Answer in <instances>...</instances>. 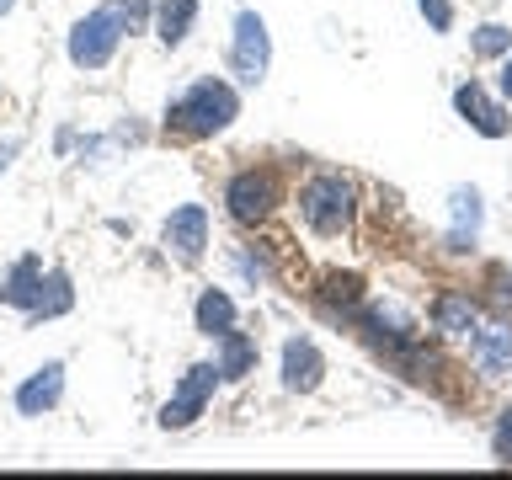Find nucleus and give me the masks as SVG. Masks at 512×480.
Instances as JSON below:
<instances>
[{"label":"nucleus","mask_w":512,"mask_h":480,"mask_svg":"<svg viewBox=\"0 0 512 480\" xmlns=\"http://www.w3.org/2000/svg\"><path fill=\"white\" fill-rule=\"evenodd\" d=\"M171 128L176 134H187V139H208V134H224L235 118H240V96L230 80H214V75H203V80H192V86L171 102Z\"/></svg>","instance_id":"f257e3e1"},{"label":"nucleus","mask_w":512,"mask_h":480,"mask_svg":"<svg viewBox=\"0 0 512 480\" xmlns=\"http://www.w3.org/2000/svg\"><path fill=\"white\" fill-rule=\"evenodd\" d=\"M299 214L315 235H347L352 230V214H358V198H352V182L347 176H315L310 187L299 192Z\"/></svg>","instance_id":"f03ea898"},{"label":"nucleus","mask_w":512,"mask_h":480,"mask_svg":"<svg viewBox=\"0 0 512 480\" xmlns=\"http://www.w3.org/2000/svg\"><path fill=\"white\" fill-rule=\"evenodd\" d=\"M123 32H128L123 6H96L91 16H80L75 32H70V64L75 70H102V64H112Z\"/></svg>","instance_id":"7ed1b4c3"},{"label":"nucleus","mask_w":512,"mask_h":480,"mask_svg":"<svg viewBox=\"0 0 512 480\" xmlns=\"http://www.w3.org/2000/svg\"><path fill=\"white\" fill-rule=\"evenodd\" d=\"M214 384H219V363H192L182 384H176V395L166 400V411H160V427L166 432H182L203 416V406L214 400Z\"/></svg>","instance_id":"20e7f679"},{"label":"nucleus","mask_w":512,"mask_h":480,"mask_svg":"<svg viewBox=\"0 0 512 480\" xmlns=\"http://www.w3.org/2000/svg\"><path fill=\"white\" fill-rule=\"evenodd\" d=\"M267 64H272L267 22H262L256 11H240V16H235V43H230V70L246 80V86H262V80H267Z\"/></svg>","instance_id":"39448f33"},{"label":"nucleus","mask_w":512,"mask_h":480,"mask_svg":"<svg viewBox=\"0 0 512 480\" xmlns=\"http://www.w3.org/2000/svg\"><path fill=\"white\" fill-rule=\"evenodd\" d=\"M224 203H230L235 224H262L272 214V203H278V176L272 171H240L230 182V192H224Z\"/></svg>","instance_id":"423d86ee"},{"label":"nucleus","mask_w":512,"mask_h":480,"mask_svg":"<svg viewBox=\"0 0 512 480\" xmlns=\"http://www.w3.org/2000/svg\"><path fill=\"white\" fill-rule=\"evenodd\" d=\"M208 246V208L203 203H182L176 214L166 219V251L176 256V262H198Z\"/></svg>","instance_id":"0eeeda50"},{"label":"nucleus","mask_w":512,"mask_h":480,"mask_svg":"<svg viewBox=\"0 0 512 480\" xmlns=\"http://www.w3.org/2000/svg\"><path fill=\"white\" fill-rule=\"evenodd\" d=\"M320 379H326L320 347L310 342V336H294V342L283 347V390L288 395H310V390H320Z\"/></svg>","instance_id":"6e6552de"},{"label":"nucleus","mask_w":512,"mask_h":480,"mask_svg":"<svg viewBox=\"0 0 512 480\" xmlns=\"http://www.w3.org/2000/svg\"><path fill=\"white\" fill-rule=\"evenodd\" d=\"M454 107L464 112V123H470L475 134H486V139H502L507 128H512V123H507V107H502V102H491L480 80H470V86H459V91H454Z\"/></svg>","instance_id":"1a4fd4ad"},{"label":"nucleus","mask_w":512,"mask_h":480,"mask_svg":"<svg viewBox=\"0 0 512 480\" xmlns=\"http://www.w3.org/2000/svg\"><path fill=\"white\" fill-rule=\"evenodd\" d=\"M59 395H64V363H43L38 374L16 390V411H22V416H43V411L59 406Z\"/></svg>","instance_id":"9d476101"},{"label":"nucleus","mask_w":512,"mask_h":480,"mask_svg":"<svg viewBox=\"0 0 512 480\" xmlns=\"http://www.w3.org/2000/svg\"><path fill=\"white\" fill-rule=\"evenodd\" d=\"M470 352H475L480 374H491V379L512 374V326H480Z\"/></svg>","instance_id":"9b49d317"},{"label":"nucleus","mask_w":512,"mask_h":480,"mask_svg":"<svg viewBox=\"0 0 512 480\" xmlns=\"http://www.w3.org/2000/svg\"><path fill=\"white\" fill-rule=\"evenodd\" d=\"M214 363H219V379H246L256 368V342L230 326L224 336H214Z\"/></svg>","instance_id":"f8f14e48"},{"label":"nucleus","mask_w":512,"mask_h":480,"mask_svg":"<svg viewBox=\"0 0 512 480\" xmlns=\"http://www.w3.org/2000/svg\"><path fill=\"white\" fill-rule=\"evenodd\" d=\"M38 294H43V262H38V256H22V262L11 267V278L0 283V299L32 315V304H38Z\"/></svg>","instance_id":"ddd939ff"},{"label":"nucleus","mask_w":512,"mask_h":480,"mask_svg":"<svg viewBox=\"0 0 512 480\" xmlns=\"http://www.w3.org/2000/svg\"><path fill=\"white\" fill-rule=\"evenodd\" d=\"M192 22H198V0H160L155 6V38L166 48H182Z\"/></svg>","instance_id":"4468645a"},{"label":"nucleus","mask_w":512,"mask_h":480,"mask_svg":"<svg viewBox=\"0 0 512 480\" xmlns=\"http://www.w3.org/2000/svg\"><path fill=\"white\" fill-rule=\"evenodd\" d=\"M192 320H198L203 336H224L235 326V299L224 294V288H203L198 294V310H192Z\"/></svg>","instance_id":"2eb2a0df"},{"label":"nucleus","mask_w":512,"mask_h":480,"mask_svg":"<svg viewBox=\"0 0 512 480\" xmlns=\"http://www.w3.org/2000/svg\"><path fill=\"white\" fill-rule=\"evenodd\" d=\"M432 326H438L443 336H470L475 331V304L464 294H443L438 304H432Z\"/></svg>","instance_id":"dca6fc26"},{"label":"nucleus","mask_w":512,"mask_h":480,"mask_svg":"<svg viewBox=\"0 0 512 480\" xmlns=\"http://www.w3.org/2000/svg\"><path fill=\"white\" fill-rule=\"evenodd\" d=\"M48 294H38V304H32V320H54V315H64L75 304V294H70V278L64 272H48Z\"/></svg>","instance_id":"f3484780"},{"label":"nucleus","mask_w":512,"mask_h":480,"mask_svg":"<svg viewBox=\"0 0 512 480\" xmlns=\"http://www.w3.org/2000/svg\"><path fill=\"white\" fill-rule=\"evenodd\" d=\"M475 54L480 59H496V54H512V32L502 27V22H486L475 32Z\"/></svg>","instance_id":"a211bd4d"},{"label":"nucleus","mask_w":512,"mask_h":480,"mask_svg":"<svg viewBox=\"0 0 512 480\" xmlns=\"http://www.w3.org/2000/svg\"><path fill=\"white\" fill-rule=\"evenodd\" d=\"M416 6H422V16H427L432 32H448V27H454V6H448V0H416Z\"/></svg>","instance_id":"6ab92c4d"},{"label":"nucleus","mask_w":512,"mask_h":480,"mask_svg":"<svg viewBox=\"0 0 512 480\" xmlns=\"http://www.w3.org/2000/svg\"><path fill=\"white\" fill-rule=\"evenodd\" d=\"M491 448H496V459H502V464H512V406L502 411V422H496V432H491Z\"/></svg>","instance_id":"aec40b11"},{"label":"nucleus","mask_w":512,"mask_h":480,"mask_svg":"<svg viewBox=\"0 0 512 480\" xmlns=\"http://www.w3.org/2000/svg\"><path fill=\"white\" fill-rule=\"evenodd\" d=\"M123 6V16H128V27H139L144 16H150V0H118Z\"/></svg>","instance_id":"412c9836"},{"label":"nucleus","mask_w":512,"mask_h":480,"mask_svg":"<svg viewBox=\"0 0 512 480\" xmlns=\"http://www.w3.org/2000/svg\"><path fill=\"white\" fill-rule=\"evenodd\" d=\"M502 96H512V54H507V64H502Z\"/></svg>","instance_id":"4be33fe9"},{"label":"nucleus","mask_w":512,"mask_h":480,"mask_svg":"<svg viewBox=\"0 0 512 480\" xmlns=\"http://www.w3.org/2000/svg\"><path fill=\"white\" fill-rule=\"evenodd\" d=\"M11 155H16V144H0V171L11 166Z\"/></svg>","instance_id":"5701e85b"},{"label":"nucleus","mask_w":512,"mask_h":480,"mask_svg":"<svg viewBox=\"0 0 512 480\" xmlns=\"http://www.w3.org/2000/svg\"><path fill=\"white\" fill-rule=\"evenodd\" d=\"M11 6H16V0H0V16H6V11H11Z\"/></svg>","instance_id":"b1692460"}]
</instances>
